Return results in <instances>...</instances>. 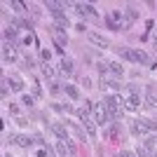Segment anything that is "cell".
<instances>
[{"label":"cell","instance_id":"52a82bcc","mask_svg":"<svg viewBox=\"0 0 157 157\" xmlns=\"http://www.w3.org/2000/svg\"><path fill=\"white\" fill-rule=\"evenodd\" d=\"M134 61L136 63H148V54L143 49H134Z\"/></svg>","mask_w":157,"mask_h":157},{"label":"cell","instance_id":"8fae6325","mask_svg":"<svg viewBox=\"0 0 157 157\" xmlns=\"http://www.w3.org/2000/svg\"><path fill=\"white\" fill-rule=\"evenodd\" d=\"M108 68H110V73H113V75H117V78L124 73V68H122L120 63H115V61H113V63H108Z\"/></svg>","mask_w":157,"mask_h":157},{"label":"cell","instance_id":"277c9868","mask_svg":"<svg viewBox=\"0 0 157 157\" xmlns=\"http://www.w3.org/2000/svg\"><path fill=\"white\" fill-rule=\"evenodd\" d=\"M75 10H78L82 17H96L94 7H92V5H85V2H75Z\"/></svg>","mask_w":157,"mask_h":157},{"label":"cell","instance_id":"7402d4cb","mask_svg":"<svg viewBox=\"0 0 157 157\" xmlns=\"http://www.w3.org/2000/svg\"><path fill=\"white\" fill-rule=\"evenodd\" d=\"M131 134H134V136H141V134H145V131L141 129V127H138L136 122H134V124H131Z\"/></svg>","mask_w":157,"mask_h":157},{"label":"cell","instance_id":"603a6c76","mask_svg":"<svg viewBox=\"0 0 157 157\" xmlns=\"http://www.w3.org/2000/svg\"><path fill=\"white\" fill-rule=\"evenodd\" d=\"M42 73H45V75H47V78H54V68H52V66H42Z\"/></svg>","mask_w":157,"mask_h":157},{"label":"cell","instance_id":"5bb4252c","mask_svg":"<svg viewBox=\"0 0 157 157\" xmlns=\"http://www.w3.org/2000/svg\"><path fill=\"white\" fill-rule=\"evenodd\" d=\"M31 143H33V141L28 136H19V138H17V145H21V148H31Z\"/></svg>","mask_w":157,"mask_h":157},{"label":"cell","instance_id":"4fadbf2b","mask_svg":"<svg viewBox=\"0 0 157 157\" xmlns=\"http://www.w3.org/2000/svg\"><path fill=\"white\" fill-rule=\"evenodd\" d=\"M122 14H124V12H122V10H113V12H110V19L115 21V24H117V21H120V24H122V21H124V19H122Z\"/></svg>","mask_w":157,"mask_h":157},{"label":"cell","instance_id":"30bf717a","mask_svg":"<svg viewBox=\"0 0 157 157\" xmlns=\"http://www.w3.org/2000/svg\"><path fill=\"white\" fill-rule=\"evenodd\" d=\"M61 73H63V75H71V73H73V61L71 59L61 61Z\"/></svg>","mask_w":157,"mask_h":157},{"label":"cell","instance_id":"8992f818","mask_svg":"<svg viewBox=\"0 0 157 157\" xmlns=\"http://www.w3.org/2000/svg\"><path fill=\"white\" fill-rule=\"evenodd\" d=\"M10 82H12V89H14V92H21V89H24V82H21V78L17 75V73L10 75Z\"/></svg>","mask_w":157,"mask_h":157},{"label":"cell","instance_id":"4316f807","mask_svg":"<svg viewBox=\"0 0 157 157\" xmlns=\"http://www.w3.org/2000/svg\"><path fill=\"white\" fill-rule=\"evenodd\" d=\"M21 103H26L28 108H31V105H33V96H24V98H21Z\"/></svg>","mask_w":157,"mask_h":157},{"label":"cell","instance_id":"d4e9b609","mask_svg":"<svg viewBox=\"0 0 157 157\" xmlns=\"http://www.w3.org/2000/svg\"><path fill=\"white\" fill-rule=\"evenodd\" d=\"M12 7L17 10V12H24V10H26V5H24V2H17V0L12 2Z\"/></svg>","mask_w":157,"mask_h":157},{"label":"cell","instance_id":"ffe728a7","mask_svg":"<svg viewBox=\"0 0 157 157\" xmlns=\"http://www.w3.org/2000/svg\"><path fill=\"white\" fill-rule=\"evenodd\" d=\"M124 12H127V17H129V21H136V19H138V12L134 10V7H127Z\"/></svg>","mask_w":157,"mask_h":157},{"label":"cell","instance_id":"ba28073f","mask_svg":"<svg viewBox=\"0 0 157 157\" xmlns=\"http://www.w3.org/2000/svg\"><path fill=\"white\" fill-rule=\"evenodd\" d=\"M94 117H96V122H98V124H108V122H110V115H108L105 110H98L96 115H94Z\"/></svg>","mask_w":157,"mask_h":157},{"label":"cell","instance_id":"9c48e42d","mask_svg":"<svg viewBox=\"0 0 157 157\" xmlns=\"http://www.w3.org/2000/svg\"><path fill=\"white\" fill-rule=\"evenodd\" d=\"M63 89H66V94H68L73 101H78V98H80V92H78V89H75L73 85H63Z\"/></svg>","mask_w":157,"mask_h":157},{"label":"cell","instance_id":"d6986e66","mask_svg":"<svg viewBox=\"0 0 157 157\" xmlns=\"http://www.w3.org/2000/svg\"><path fill=\"white\" fill-rule=\"evenodd\" d=\"M5 38L7 40H14V38H17V28H14V26H7L5 28Z\"/></svg>","mask_w":157,"mask_h":157},{"label":"cell","instance_id":"e0dca14e","mask_svg":"<svg viewBox=\"0 0 157 157\" xmlns=\"http://www.w3.org/2000/svg\"><path fill=\"white\" fill-rule=\"evenodd\" d=\"M145 105H157V96L152 94V89H148V96H145Z\"/></svg>","mask_w":157,"mask_h":157},{"label":"cell","instance_id":"5b68a950","mask_svg":"<svg viewBox=\"0 0 157 157\" xmlns=\"http://www.w3.org/2000/svg\"><path fill=\"white\" fill-rule=\"evenodd\" d=\"M124 103H127L129 110H136L138 105H141V96H138V94H129V96L124 98Z\"/></svg>","mask_w":157,"mask_h":157},{"label":"cell","instance_id":"83f0119b","mask_svg":"<svg viewBox=\"0 0 157 157\" xmlns=\"http://www.w3.org/2000/svg\"><path fill=\"white\" fill-rule=\"evenodd\" d=\"M40 56H42L45 61H49V52H47V49H42V52H40Z\"/></svg>","mask_w":157,"mask_h":157},{"label":"cell","instance_id":"6da1fadb","mask_svg":"<svg viewBox=\"0 0 157 157\" xmlns=\"http://www.w3.org/2000/svg\"><path fill=\"white\" fill-rule=\"evenodd\" d=\"M49 129L59 136V141H68V129H66V124H61V122H52Z\"/></svg>","mask_w":157,"mask_h":157},{"label":"cell","instance_id":"7c38bea8","mask_svg":"<svg viewBox=\"0 0 157 157\" xmlns=\"http://www.w3.org/2000/svg\"><path fill=\"white\" fill-rule=\"evenodd\" d=\"M85 129H87V134H89V136H96V127H94V122H92V120H87V122H85Z\"/></svg>","mask_w":157,"mask_h":157},{"label":"cell","instance_id":"cb8c5ba5","mask_svg":"<svg viewBox=\"0 0 157 157\" xmlns=\"http://www.w3.org/2000/svg\"><path fill=\"white\" fill-rule=\"evenodd\" d=\"M138 157H152V152L148 150V148H138V152H136Z\"/></svg>","mask_w":157,"mask_h":157},{"label":"cell","instance_id":"9a60e30c","mask_svg":"<svg viewBox=\"0 0 157 157\" xmlns=\"http://www.w3.org/2000/svg\"><path fill=\"white\" fill-rule=\"evenodd\" d=\"M68 129H71V131H73V134H75V136H78V138H80V141H82V138H85V136H82V129H80V127H78V124H75V122H71V124H68Z\"/></svg>","mask_w":157,"mask_h":157},{"label":"cell","instance_id":"ac0fdd59","mask_svg":"<svg viewBox=\"0 0 157 157\" xmlns=\"http://www.w3.org/2000/svg\"><path fill=\"white\" fill-rule=\"evenodd\" d=\"M120 56H124L127 61H134V49H122L120 47Z\"/></svg>","mask_w":157,"mask_h":157},{"label":"cell","instance_id":"1f68e13d","mask_svg":"<svg viewBox=\"0 0 157 157\" xmlns=\"http://www.w3.org/2000/svg\"><path fill=\"white\" fill-rule=\"evenodd\" d=\"M5 157H12V155H5Z\"/></svg>","mask_w":157,"mask_h":157},{"label":"cell","instance_id":"7a4b0ae2","mask_svg":"<svg viewBox=\"0 0 157 157\" xmlns=\"http://www.w3.org/2000/svg\"><path fill=\"white\" fill-rule=\"evenodd\" d=\"M136 124L141 127L143 131H157V122H152V120H148V117H138Z\"/></svg>","mask_w":157,"mask_h":157},{"label":"cell","instance_id":"484cf974","mask_svg":"<svg viewBox=\"0 0 157 157\" xmlns=\"http://www.w3.org/2000/svg\"><path fill=\"white\" fill-rule=\"evenodd\" d=\"M108 87H113L115 92H120V89H122V85H120L117 80H110V82H108Z\"/></svg>","mask_w":157,"mask_h":157},{"label":"cell","instance_id":"3957f363","mask_svg":"<svg viewBox=\"0 0 157 157\" xmlns=\"http://www.w3.org/2000/svg\"><path fill=\"white\" fill-rule=\"evenodd\" d=\"M87 38H89V42H94L96 47H108V40L103 38V35H98V33H87Z\"/></svg>","mask_w":157,"mask_h":157},{"label":"cell","instance_id":"f1b7e54d","mask_svg":"<svg viewBox=\"0 0 157 157\" xmlns=\"http://www.w3.org/2000/svg\"><path fill=\"white\" fill-rule=\"evenodd\" d=\"M82 85H85V87H92V80H89V78L85 75V78H82Z\"/></svg>","mask_w":157,"mask_h":157},{"label":"cell","instance_id":"44dd1931","mask_svg":"<svg viewBox=\"0 0 157 157\" xmlns=\"http://www.w3.org/2000/svg\"><path fill=\"white\" fill-rule=\"evenodd\" d=\"M2 59H5V61H14V52L10 49V47H5V49H2Z\"/></svg>","mask_w":157,"mask_h":157},{"label":"cell","instance_id":"f546056e","mask_svg":"<svg viewBox=\"0 0 157 157\" xmlns=\"http://www.w3.org/2000/svg\"><path fill=\"white\" fill-rule=\"evenodd\" d=\"M117 157H134V155H131V152H127V150H122V152H120Z\"/></svg>","mask_w":157,"mask_h":157},{"label":"cell","instance_id":"2e32d148","mask_svg":"<svg viewBox=\"0 0 157 157\" xmlns=\"http://www.w3.org/2000/svg\"><path fill=\"white\" fill-rule=\"evenodd\" d=\"M56 152H59L61 157H66V155H71V152H68V148H66V143H63V141H59V143H56Z\"/></svg>","mask_w":157,"mask_h":157},{"label":"cell","instance_id":"4dcf8cb0","mask_svg":"<svg viewBox=\"0 0 157 157\" xmlns=\"http://www.w3.org/2000/svg\"><path fill=\"white\" fill-rule=\"evenodd\" d=\"M152 45H155V47H157V35H155V38H152Z\"/></svg>","mask_w":157,"mask_h":157}]
</instances>
